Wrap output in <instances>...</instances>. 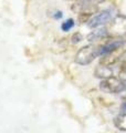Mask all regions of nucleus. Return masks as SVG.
Instances as JSON below:
<instances>
[{
	"instance_id": "f8f14e48",
	"label": "nucleus",
	"mask_w": 126,
	"mask_h": 133,
	"mask_svg": "<svg viewBox=\"0 0 126 133\" xmlns=\"http://www.w3.org/2000/svg\"><path fill=\"white\" fill-rule=\"evenodd\" d=\"M120 61H121V63H126V50H125L124 52L121 53V56H120Z\"/></svg>"
},
{
	"instance_id": "ddd939ff",
	"label": "nucleus",
	"mask_w": 126,
	"mask_h": 133,
	"mask_svg": "<svg viewBox=\"0 0 126 133\" xmlns=\"http://www.w3.org/2000/svg\"><path fill=\"white\" fill-rule=\"evenodd\" d=\"M121 110H122L123 113H125V112H126V100L121 104Z\"/></svg>"
},
{
	"instance_id": "f257e3e1",
	"label": "nucleus",
	"mask_w": 126,
	"mask_h": 133,
	"mask_svg": "<svg viewBox=\"0 0 126 133\" xmlns=\"http://www.w3.org/2000/svg\"><path fill=\"white\" fill-rule=\"evenodd\" d=\"M116 16L115 8L110 7L102 11L97 12L96 15H93L87 21V27L91 29H96L100 27H105L107 23H110Z\"/></svg>"
},
{
	"instance_id": "7ed1b4c3",
	"label": "nucleus",
	"mask_w": 126,
	"mask_h": 133,
	"mask_svg": "<svg viewBox=\"0 0 126 133\" xmlns=\"http://www.w3.org/2000/svg\"><path fill=\"white\" fill-rule=\"evenodd\" d=\"M101 90L107 93H121L126 90V81L112 76L110 78L103 79L100 84Z\"/></svg>"
},
{
	"instance_id": "6e6552de",
	"label": "nucleus",
	"mask_w": 126,
	"mask_h": 133,
	"mask_svg": "<svg viewBox=\"0 0 126 133\" xmlns=\"http://www.w3.org/2000/svg\"><path fill=\"white\" fill-rule=\"evenodd\" d=\"M114 125L120 131H126V112L117 115L114 119Z\"/></svg>"
},
{
	"instance_id": "1a4fd4ad",
	"label": "nucleus",
	"mask_w": 126,
	"mask_h": 133,
	"mask_svg": "<svg viewBox=\"0 0 126 133\" xmlns=\"http://www.w3.org/2000/svg\"><path fill=\"white\" fill-rule=\"evenodd\" d=\"M74 26H75V20L73 18H69L61 23V30L63 32H69L74 28Z\"/></svg>"
},
{
	"instance_id": "39448f33",
	"label": "nucleus",
	"mask_w": 126,
	"mask_h": 133,
	"mask_svg": "<svg viewBox=\"0 0 126 133\" xmlns=\"http://www.w3.org/2000/svg\"><path fill=\"white\" fill-rule=\"evenodd\" d=\"M107 38H110V35H108V30L106 27H100L93 29V31H91L87 36V40L90 42H95V41L99 40H106Z\"/></svg>"
},
{
	"instance_id": "9b49d317",
	"label": "nucleus",
	"mask_w": 126,
	"mask_h": 133,
	"mask_svg": "<svg viewBox=\"0 0 126 133\" xmlns=\"http://www.w3.org/2000/svg\"><path fill=\"white\" fill-rule=\"evenodd\" d=\"M62 17H63V11H61V10H55L54 11V14H52V18L54 20L62 19Z\"/></svg>"
},
{
	"instance_id": "f03ea898",
	"label": "nucleus",
	"mask_w": 126,
	"mask_h": 133,
	"mask_svg": "<svg viewBox=\"0 0 126 133\" xmlns=\"http://www.w3.org/2000/svg\"><path fill=\"white\" fill-rule=\"evenodd\" d=\"M99 56V48L94 44L84 45L78 51L75 56V62L80 65H87Z\"/></svg>"
},
{
	"instance_id": "423d86ee",
	"label": "nucleus",
	"mask_w": 126,
	"mask_h": 133,
	"mask_svg": "<svg viewBox=\"0 0 126 133\" xmlns=\"http://www.w3.org/2000/svg\"><path fill=\"white\" fill-rule=\"evenodd\" d=\"M116 52L117 51L107 53V55H105V56H102V59H101V61H100V64L113 66L117 61H120V56L121 55H116Z\"/></svg>"
},
{
	"instance_id": "0eeeda50",
	"label": "nucleus",
	"mask_w": 126,
	"mask_h": 133,
	"mask_svg": "<svg viewBox=\"0 0 126 133\" xmlns=\"http://www.w3.org/2000/svg\"><path fill=\"white\" fill-rule=\"evenodd\" d=\"M95 76L97 78H102V79H106V78L112 77L113 76L112 66L103 65V64L97 65V68L95 69Z\"/></svg>"
},
{
	"instance_id": "9d476101",
	"label": "nucleus",
	"mask_w": 126,
	"mask_h": 133,
	"mask_svg": "<svg viewBox=\"0 0 126 133\" xmlns=\"http://www.w3.org/2000/svg\"><path fill=\"white\" fill-rule=\"evenodd\" d=\"M82 40H83V36H82V33H80V32H75L72 35V37H71V42L74 44L81 42Z\"/></svg>"
},
{
	"instance_id": "20e7f679",
	"label": "nucleus",
	"mask_w": 126,
	"mask_h": 133,
	"mask_svg": "<svg viewBox=\"0 0 126 133\" xmlns=\"http://www.w3.org/2000/svg\"><path fill=\"white\" fill-rule=\"evenodd\" d=\"M110 38H125L126 37V16L116 15L107 28Z\"/></svg>"
}]
</instances>
